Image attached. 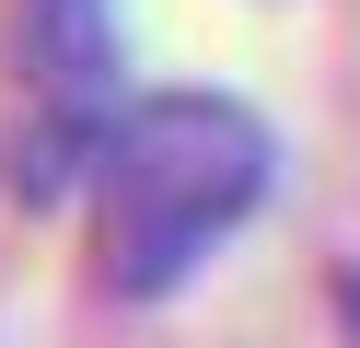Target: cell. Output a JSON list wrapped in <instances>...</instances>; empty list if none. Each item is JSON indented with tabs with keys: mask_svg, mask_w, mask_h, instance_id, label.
I'll list each match as a JSON object with an SVG mask.
<instances>
[{
	"mask_svg": "<svg viewBox=\"0 0 360 348\" xmlns=\"http://www.w3.org/2000/svg\"><path fill=\"white\" fill-rule=\"evenodd\" d=\"M0 82H12V198H70L117 139V0H12L0 12Z\"/></svg>",
	"mask_w": 360,
	"mask_h": 348,
	"instance_id": "2",
	"label": "cell"
},
{
	"mask_svg": "<svg viewBox=\"0 0 360 348\" xmlns=\"http://www.w3.org/2000/svg\"><path fill=\"white\" fill-rule=\"evenodd\" d=\"M267 198V128L233 93H140L94 162V267L105 290L163 302L198 255Z\"/></svg>",
	"mask_w": 360,
	"mask_h": 348,
	"instance_id": "1",
	"label": "cell"
}]
</instances>
